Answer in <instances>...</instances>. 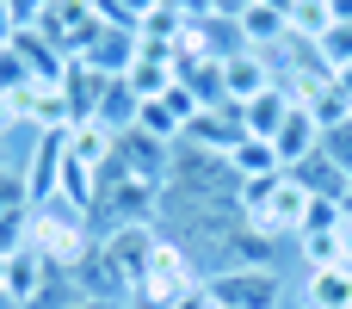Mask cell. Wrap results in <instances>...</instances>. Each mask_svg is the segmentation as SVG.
Listing matches in <instances>:
<instances>
[{
    "mask_svg": "<svg viewBox=\"0 0 352 309\" xmlns=\"http://www.w3.org/2000/svg\"><path fill=\"white\" fill-rule=\"evenodd\" d=\"M31 211V180L25 167H0V217H25Z\"/></svg>",
    "mask_w": 352,
    "mask_h": 309,
    "instance_id": "obj_16",
    "label": "cell"
},
{
    "mask_svg": "<svg viewBox=\"0 0 352 309\" xmlns=\"http://www.w3.org/2000/svg\"><path fill=\"white\" fill-rule=\"evenodd\" d=\"M43 279H50V266H43L31 248H19V254L6 260V303H12V309H25L31 297H37V291H43Z\"/></svg>",
    "mask_w": 352,
    "mask_h": 309,
    "instance_id": "obj_13",
    "label": "cell"
},
{
    "mask_svg": "<svg viewBox=\"0 0 352 309\" xmlns=\"http://www.w3.org/2000/svg\"><path fill=\"white\" fill-rule=\"evenodd\" d=\"M74 309H124V303H105V297H80Z\"/></svg>",
    "mask_w": 352,
    "mask_h": 309,
    "instance_id": "obj_18",
    "label": "cell"
},
{
    "mask_svg": "<svg viewBox=\"0 0 352 309\" xmlns=\"http://www.w3.org/2000/svg\"><path fill=\"white\" fill-rule=\"evenodd\" d=\"M316 50H322V62H328L334 74H346L352 68V19H334V25L316 37Z\"/></svg>",
    "mask_w": 352,
    "mask_h": 309,
    "instance_id": "obj_14",
    "label": "cell"
},
{
    "mask_svg": "<svg viewBox=\"0 0 352 309\" xmlns=\"http://www.w3.org/2000/svg\"><path fill=\"white\" fill-rule=\"evenodd\" d=\"M291 105H297V99H291V87H266L260 99H248V105H241V124H248V136H266V142H272V130L291 118Z\"/></svg>",
    "mask_w": 352,
    "mask_h": 309,
    "instance_id": "obj_11",
    "label": "cell"
},
{
    "mask_svg": "<svg viewBox=\"0 0 352 309\" xmlns=\"http://www.w3.org/2000/svg\"><path fill=\"white\" fill-rule=\"evenodd\" d=\"M285 173H291V180H297V186H303L309 198H340V192L352 186L346 173H340V167L328 161V149H316V155H303V161H297V167H285Z\"/></svg>",
    "mask_w": 352,
    "mask_h": 309,
    "instance_id": "obj_9",
    "label": "cell"
},
{
    "mask_svg": "<svg viewBox=\"0 0 352 309\" xmlns=\"http://www.w3.org/2000/svg\"><path fill=\"white\" fill-rule=\"evenodd\" d=\"M272 149H278V161H285V167H297L303 155H316V149H322V124L309 118V105H291V118L272 130Z\"/></svg>",
    "mask_w": 352,
    "mask_h": 309,
    "instance_id": "obj_8",
    "label": "cell"
},
{
    "mask_svg": "<svg viewBox=\"0 0 352 309\" xmlns=\"http://www.w3.org/2000/svg\"><path fill=\"white\" fill-rule=\"evenodd\" d=\"M266 87H278V81H272V56L241 50V56L223 62V93H229V105H248V99H260Z\"/></svg>",
    "mask_w": 352,
    "mask_h": 309,
    "instance_id": "obj_6",
    "label": "cell"
},
{
    "mask_svg": "<svg viewBox=\"0 0 352 309\" xmlns=\"http://www.w3.org/2000/svg\"><path fill=\"white\" fill-rule=\"evenodd\" d=\"M210 309H217V303H210Z\"/></svg>",
    "mask_w": 352,
    "mask_h": 309,
    "instance_id": "obj_21",
    "label": "cell"
},
{
    "mask_svg": "<svg viewBox=\"0 0 352 309\" xmlns=\"http://www.w3.org/2000/svg\"><path fill=\"white\" fill-rule=\"evenodd\" d=\"M204 285V273H198V260L179 248V242H155V260H148V273L136 279V291H130V303H155V309H173L179 297H192Z\"/></svg>",
    "mask_w": 352,
    "mask_h": 309,
    "instance_id": "obj_2",
    "label": "cell"
},
{
    "mask_svg": "<svg viewBox=\"0 0 352 309\" xmlns=\"http://www.w3.org/2000/svg\"><path fill=\"white\" fill-rule=\"evenodd\" d=\"M155 242H161V229H155V223H124V229L99 235V254H105V266L118 273L124 297H130V291H136V279L148 273V260H155Z\"/></svg>",
    "mask_w": 352,
    "mask_h": 309,
    "instance_id": "obj_4",
    "label": "cell"
},
{
    "mask_svg": "<svg viewBox=\"0 0 352 309\" xmlns=\"http://www.w3.org/2000/svg\"><path fill=\"white\" fill-rule=\"evenodd\" d=\"M25 248L43 260V266H56V273H74L93 248H99V235H93V223L74 211V204H62V198H43V204H31V235H25Z\"/></svg>",
    "mask_w": 352,
    "mask_h": 309,
    "instance_id": "obj_1",
    "label": "cell"
},
{
    "mask_svg": "<svg viewBox=\"0 0 352 309\" xmlns=\"http://www.w3.org/2000/svg\"><path fill=\"white\" fill-rule=\"evenodd\" d=\"M303 303L309 309H352V266H316L303 279Z\"/></svg>",
    "mask_w": 352,
    "mask_h": 309,
    "instance_id": "obj_10",
    "label": "cell"
},
{
    "mask_svg": "<svg viewBox=\"0 0 352 309\" xmlns=\"http://www.w3.org/2000/svg\"><path fill=\"white\" fill-rule=\"evenodd\" d=\"M328 25H334V6H328V0H297V6H291V37H309V43H316Z\"/></svg>",
    "mask_w": 352,
    "mask_h": 309,
    "instance_id": "obj_15",
    "label": "cell"
},
{
    "mask_svg": "<svg viewBox=\"0 0 352 309\" xmlns=\"http://www.w3.org/2000/svg\"><path fill=\"white\" fill-rule=\"evenodd\" d=\"M340 242H346V266H352V223H346V229H340Z\"/></svg>",
    "mask_w": 352,
    "mask_h": 309,
    "instance_id": "obj_20",
    "label": "cell"
},
{
    "mask_svg": "<svg viewBox=\"0 0 352 309\" xmlns=\"http://www.w3.org/2000/svg\"><path fill=\"white\" fill-rule=\"evenodd\" d=\"M334 6V19H352V0H328Z\"/></svg>",
    "mask_w": 352,
    "mask_h": 309,
    "instance_id": "obj_19",
    "label": "cell"
},
{
    "mask_svg": "<svg viewBox=\"0 0 352 309\" xmlns=\"http://www.w3.org/2000/svg\"><path fill=\"white\" fill-rule=\"evenodd\" d=\"M241 136H248L241 105H204V111L192 118V130H186V142H198V149H210V155H229Z\"/></svg>",
    "mask_w": 352,
    "mask_h": 309,
    "instance_id": "obj_7",
    "label": "cell"
},
{
    "mask_svg": "<svg viewBox=\"0 0 352 309\" xmlns=\"http://www.w3.org/2000/svg\"><path fill=\"white\" fill-rule=\"evenodd\" d=\"M217 309H278L285 303V279L278 266H241V273H210L204 279Z\"/></svg>",
    "mask_w": 352,
    "mask_h": 309,
    "instance_id": "obj_3",
    "label": "cell"
},
{
    "mask_svg": "<svg viewBox=\"0 0 352 309\" xmlns=\"http://www.w3.org/2000/svg\"><path fill=\"white\" fill-rule=\"evenodd\" d=\"M235 25H241V43L260 50V56H278V50L291 43V12H285V6H266V0H248V12H241Z\"/></svg>",
    "mask_w": 352,
    "mask_h": 309,
    "instance_id": "obj_5",
    "label": "cell"
},
{
    "mask_svg": "<svg viewBox=\"0 0 352 309\" xmlns=\"http://www.w3.org/2000/svg\"><path fill=\"white\" fill-rule=\"evenodd\" d=\"M229 167L241 173V186H254V180H272V173H285V161H278V149H272L266 136H241V142L229 149Z\"/></svg>",
    "mask_w": 352,
    "mask_h": 309,
    "instance_id": "obj_12",
    "label": "cell"
},
{
    "mask_svg": "<svg viewBox=\"0 0 352 309\" xmlns=\"http://www.w3.org/2000/svg\"><path fill=\"white\" fill-rule=\"evenodd\" d=\"M322 149H328V161L352 180V118H346V124H334V130H322Z\"/></svg>",
    "mask_w": 352,
    "mask_h": 309,
    "instance_id": "obj_17",
    "label": "cell"
}]
</instances>
